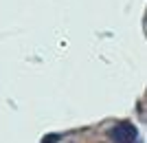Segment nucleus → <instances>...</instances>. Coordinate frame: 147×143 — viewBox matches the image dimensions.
<instances>
[{"label": "nucleus", "mask_w": 147, "mask_h": 143, "mask_svg": "<svg viewBox=\"0 0 147 143\" xmlns=\"http://www.w3.org/2000/svg\"><path fill=\"white\" fill-rule=\"evenodd\" d=\"M110 139L114 143H136L138 139V130L134 128V123L129 121H121L110 130Z\"/></svg>", "instance_id": "1"}, {"label": "nucleus", "mask_w": 147, "mask_h": 143, "mask_svg": "<svg viewBox=\"0 0 147 143\" xmlns=\"http://www.w3.org/2000/svg\"><path fill=\"white\" fill-rule=\"evenodd\" d=\"M57 141H59V137H57V134H49V137L42 139V143H57Z\"/></svg>", "instance_id": "2"}]
</instances>
